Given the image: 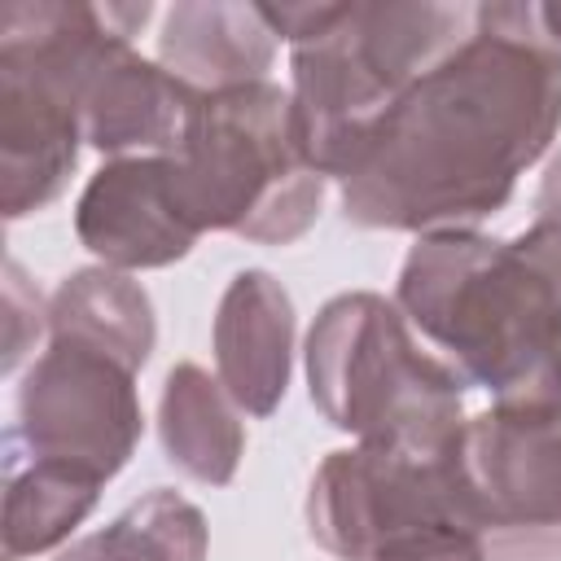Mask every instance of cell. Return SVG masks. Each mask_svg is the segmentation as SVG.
<instances>
[{"label": "cell", "instance_id": "obj_7", "mask_svg": "<svg viewBox=\"0 0 561 561\" xmlns=\"http://www.w3.org/2000/svg\"><path fill=\"white\" fill-rule=\"evenodd\" d=\"M456 443L438 451L399 443H355L329 451L307 491L311 539L333 561H373L377 552L434 526L478 530L465 500Z\"/></svg>", "mask_w": 561, "mask_h": 561}, {"label": "cell", "instance_id": "obj_2", "mask_svg": "<svg viewBox=\"0 0 561 561\" xmlns=\"http://www.w3.org/2000/svg\"><path fill=\"white\" fill-rule=\"evenodd\" d=\"M394 302L495 403L561 408V276L526 237L425 232L399 267Z\"/></svg>", "mask_w": 561, "mask_h": 561}, {"label": "cell", "instance_id": "obj_10", "mask_svg": "<svg viewBox=\"0 0 561 561\" xmlns=\"http://www.w3.org/2000/svg\"><path fill=\"white\" fill-rule=\"evenodd\" d=\"M75 237L114 272L171 267L197 245L180 215L167 158H110L79 193Z\"/></svg>", "mask_w": 561, "mask_h": 561}, {"label": "cell", "instance_id": "obj_3", "mask_svg": "<svg viewBox=\"0 0 561 561\" xmlns=\"http://www.w3.org/2000/svg\"><path fill=\"white\" fill-rule=\"evenodd\" d=\"M473 9L438 0H342L324 26L294 44V131L324 180H346L394 101L447 57Z\"/></svg>", "mask_w": 561, "mask_h": 561}, {"label": "cell", "instance_id": "obj_16", "mask_svg": "<svg viewBox=\"0 0 561 561\" xmlns=\"http://www.w3.org/2000/svg\"><path fill=\"white\" fill-rule=\"evenodd\" d=\"M105 478L66 465L39 460L9 447V482H4V561H26L53 552L75 535V526L96 508Z\"/></svg>", "mask_w": 561, "mask_h": 561}, {"label": "cell", "instance_id": "obj_21", "mask_svg": "<svg viewBox=\"0 0 561 561\" xmlns=\"http://www.w3.org/2000/svg\"><path fill=\"white\" fill-rule=\"evenodd\" d=\"M535 18H539V31L543 39L561 53V0H548V4H535Z\"/></svg>", "mask_w": 561, "mask_h": 561}, {"label": "cell", "instance_id": "obj_12", "mask_svg": "<svg viewBox=\"0 0 561 561\" xmlns=\"http://www.w3.org/2000/svg\"><path fill=\"white\" fill-rule=\"evenodd\" d=\"M294 298L285 285L263 272L245 267L228 280L215 307V377L232 394V403L250 416H272L289 390L294 373Z\"/></svg>", "mask_w": 561, "mask_h": 561}, {"label": "cell", "instance_id": "obj_17", "mask_svg": "<svg viewBox=\"0 0 561 561\" xmlns=\"http://www.w3.org/2000/svg\"><path fill=\"white\" fill-rule=\"evenodd\" d=\"M206 513L171 486H153L110 526L75 539L53 561H206Z\"/></svg>", "mask_w": 561, "mask_h": 561}, {"label": "cell", "instance_id": "obj_1", "mask_svg": "<svg viewBox=\"0 0 561 561\" xmlns=\"http://www.w3.org/2000/svg\"><path fill=\"white\" fill-rule=\"evenodd\" d=\"M561 131V53L535 4H473L469 35L381 118L342 180L359 228L447 232L508 206L517 175Z\"/></svg>", "mask_w": 561, "mask_h": 561}, {"label": "cell", "instance_id": "obj_5", "mask_svg": "<svg viewBox=\"0 0 561 561\" xmlns=\"http://www.w3.org/2000/svg\"><path fill=\"white\" fill-rule=\"evenodd\" d=\"M167 162L175 206L197 232L294 245L324 206V175L298 145L294 101L272 79L202 96Z\"/></svg>", "mask_w": 561, "mask_h": 561}, {"label": "cell", "instance_id": "obj_8", "mask_svg": "<svg viewBox=\"0 0 561 561\" xmlns=\"http://www.w3.org/2000/svg\"><path fill=\"white\" fill-rule=\"evenodd\" d=\"M456 465L486 561H561V408L469 416Z\"/></svg>", "mask_w": 561, "mask_h": 561}, {"label": "cell", "instance_id": "obj_4", "mask_svg": "<svg viewBox=\"0 0 561 561\" xmlns=\"http://www.w3.org/2000/svg\"><path fill=\"white\" fill-rule=\"evenodd\" d=\"M153 4L13 0L0 9V206L35 215L75 175L83 123L79 92L114 39H131Z\"/></svg>", "mask_w": 561, "mask_h": 561}, {"label": "cell", "instance_id": "obj_9", "mask_svg": "<svg viewBox=\"0 0 561 561\" xmlns=\"http://www.w3.org/2000/svg\"><path fill=\"white\" fill-rule=\"evenodd\" d=\"M140 434L136 368L88 342L48 337V351L18 386V430L9 434V447L79 465L110 482L131 460Z\"/></svg>", "mask_w": 561, "mask_h": 561}, {"label": "cell", "instance_id": "obj_20", "mask_svg": "<svg viewBox=\"0 0 561 561\" xmlns=\"http://www.w3.org/2000/svg\"><path fill=\"white\" fill-rule=\"evenodd\" d=\"M530 241V250L561 276V149L552 153L543 180H539V197H535V224L522 232Z\"/></svg>", "mask_w": 561, "mask_h": 561}, {"label": "cell", "instance_id": "obj_15", "mask_svg": "<svg viewBox=\"0 0 561 561\" xmlns=\"http://www.w3.org/2000/svg\"><path fill=\"white\" fill-rule=\"evenodd\" d=\"M48 337L88 342L127 368H145L158 342L153 302L131 272H114L105 263L70 272L48 298Z\"/></svg>", "mask_w": 561, "mask_h": 561}, {"label": "cell", "instance_id": "obj_18", "mask_svg": "<svg viewBox=\"0 0 561 561\" xmlns=\"http://www.w3.org/2000/svg\"><path fill=\"white\" fill-rule=\"evenodd\" d=\"M4 373H13L31 342H39V333L48 329V302L39 298V289L26 285L13 259L4 263Z\"/></svg>", "mask_w": 561, "mask_h": 561}, {"label": "cell", "instance_id": "obj_14", "mask_svg": "<svg viewBox=\"0 0 561 561\" xmlns=\"http://www.w3.org/2000/svg\"><path fill=\"white\" fill-rule=\"evenodd\" d=\"M158 438L167 460L206 486H228L245 456L241 408L202 364H175L158 399Z\"/></svg>", "mask_w": 561, "mask_h": 561}, {"label": "cell", "instance_id": "obj_6", "mask_svg": "<svg viewBox=\"0 0 561 561\" xmlns=\"http://www.w3.org/2000/svg\"><path fill=\"white\" fill-rule=\"evenodd\" d=\"M307 390L320 416L359 443L451 447L465 430V377L421 351L399 302L351 289L307 329Z\"/></svg>", "mask_w": 561, "mask_h": 561}, {"label": "cell", "instance_id": "obj_19", "mask_svg": "<svg viewBox=\"0 0 561 561\" xmlns=\"http://www.w3.org/2000/svg\"><path fill=\"white\" fill-rule=\"evenodd\" d=\"M373 561H486V539L473 526H434L377 552Z\"/></svg>", "mask_w": 561, "mask_h": 561}, {"label": "cell", "instance_id": "obj_11", "mask_svg": "<svg viewBox=\"0 0 561 561\" xmlns=\"http://www.w3.org/2000/svg\"><path fill=\"white\" fill-rule=\"evenodd\" d=\"M197 101L202 96L162 61L140 57L131 39H114L79 92L83 145L110 158H171Z\"/></svg>", "mask_w": 561, "mask_h": 561}, {"label": "cell", "instance_id": "obj_13", "mask_svg": "<svg viewBox=\"0 0 561 561\" xmlns=\"http://www.w3.org/2000/svg\"><path fill=\"white\" fill-rule=\"evenodd\" d=\"M276 31L259 4L180 0L167 9L158 61L197 96L263 83L276 61Z\"/></svg>", "mask_w": 561, "mask_h": 561}]
</instances>
